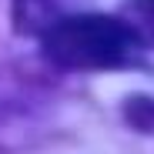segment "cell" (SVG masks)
Wrapping results in <instances>:
<instances>
[{"mask_svg": "<svg viewBox=\"0 0 154 154\" xmlns=\"http://www.w3.org/2000/svg\"><path fill=\"white\" fill-rule=\"evenodd\" d=\"M134 37L124 20L104 14L60 17L44 30V54L64 70H114L131 57Z\"/></svg>", "mask_w": 154, "mask_h": 154, "instance_id": "obj_1", "label": "cell"}, {"mask_svg": "<svg viewBox=\"0 0 154 154\" xmlns=\"http://www.w3.org/2000/svg\"><path fill=\"white\" fill-rule=\"evenodd\" d=\"M124 27L131 30L134 40L154 47V0H127Z\"/></svg>", "mask_w": 154, "mask_h": 154, "instance_id": "obj_2", "label": "cell"}]
</instances>
